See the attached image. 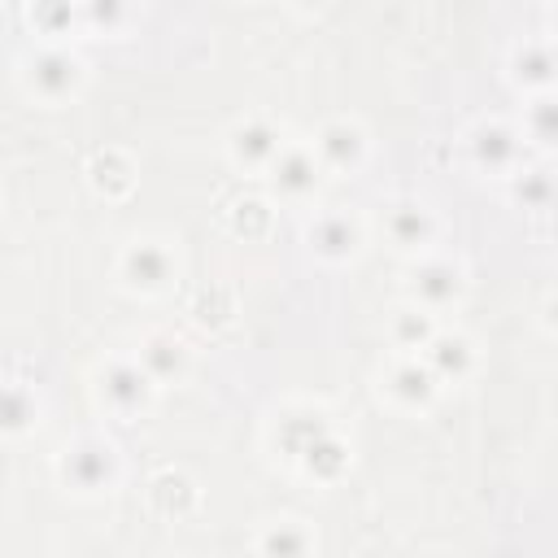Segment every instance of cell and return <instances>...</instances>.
Wrapping results in <instances>:
<instances>
[{
  "mask_svg": "<svg viewBox=\"0 0 558 558\" xmlns=\"http://www.w3.org/2000/svg\"><path fill=\"white\" fill-rule=\"evenodd\" d=\"M118 475H122V458H118L113 440H105V436H96V432L70 440V445L61 449V458H57V480H61L70 493H78V497H100V493H109V488L118 484Z\"/></svg>",
  "mask_w": 558,
  "mask_h": 558,
  "instance_id": "obj_1",
  "label": "cell"
},
{
  "mask_svg": "<svg viewBox=\"0 0 558 558\" xmlns=\"http://www.w3.org/2000/svg\"><path fill=\"white\" fill-rule=\"evenodd\" d=\"M113 275H118V283H122L126 292L157 296V292H166V288L179 279V253L170 248V240L140 235V240H131V244L118 253Z\"/></svg>",
  "mask_w": 558,
  "mask_h": 558,
  "instance_id": "obj_2",
  "label": "cell"
},
{
  "mask_svg": "<svg viewBox=\"0 0 558 558\" xmlns=\"http://www.w3.org/2000/svg\"><path fill=\"white\" fill-rule=\"evenodd\" d=\"M22 83L31 96L61 105L83 87V57L65 44H44L22 61Z\"/></svg>",
  "mask_w": 558,
  "mask_h": 558,
  "instance_id": "obj_3",
  "label": "cell"
},
{
  "mask_svg": "<svg viewBox=\"0 0 558 558\" xmlns=\"http://www.w3.org/2000/svg\"><path fill=\"white\" fill-rule=\"evenodd\" d=\"M462 148H466V161L484 174H514L523 166V135L519 126H510L506 118H480L466 126L462 135Z\"/></svg>",
  "mask_w": 558,
  "mask_h": 558,
  "instance_id": "obj_4",
  "label": "cell"
},
{
  "mask_svg": "<svg viewBox=\"0 0 558 558\" xmlns=\"http://www.w3.org/2000/svg\"><path fill=\"white\" fill-rule=\"evenodd\" d=\"M310 153H314V161H318L323 174H357L366 166L371 140H366V126L357 118H327L314 131Z\"/></svg>",
  "mask_w": 558,
  "mask_h": 558,
  "instance_id": "obj_5",
  "label": "cell"
},
{
  "mask_svg": "<svg viewBox=\"0 0 558 558\" xmlns=\"http://www.w3.org/2000/svg\"><path fill=\"white\" fill-rule=\"evenodd\" d=\"M153 392H157V384L140 371L135 357H113V362H105V366L96 371V397H100V405H105L109 414H118V418L144 414L148 401H153Z\"/></svg>",
  "mask_w": 558,
  "mask_h": 558,
  "instance_id": "obj_6",
  "label": "cell"
},
{
  "mask_svg": "<svg viewBox=\"0 0 558 558\" xmlns=\"http://www.w3.org/2000/svg\"><path fill=\"white\" fill-rule=\"evenodd\" d=\"M405 292H410V305H418V310H427V314L449 310V305H458L462 292H466V270H462L458 262H449V257H423V262L410 270Z\"/></svg>",
  "mask_w": 558,
  "mask_h": 558,
  "instance_id": "obj_7",
  "label": "cell"
},
{
  "mask_svg": "<svg viewBox=\"0 0 558 558\" xmlns=\"http://www.w3.org/2000/svg\"><path fill=\"white\" fill-rule=\"evenodd\" d=\"M384 231H388V240H392L397 253L427 257L432 244H436V235H440V218H436L432 205H423V201H414V196H401V201L388 205Z\"/></svg>",
  "mask_w": 558,
  "mask_h": 558,
  "instance_id": "obj_8",
  "label": "cell"
},
{
  "mask_svg": "<svg viewBox=\"0 0 558 558\" xmlns=\"http://www.w3.org/2000/svg\"><path fill=\"white\" fill-rule=\"evenodd\" d=\"M283 144H288L283 131H279L270 118H262V113L240 118V122L227 131V157H231L240 170H262V174H266Z\"/></svg>",
  "mask_w": 558,
  "mask_h": 558,
  "instance_id": "obj_9",
  "label": "cell"
},
{
  "mask_svg": "<svg viewBox=\"0 0 558 558\" xmlns=\"http://www.w3.org/2000/svg\"><path fill=\"white\" fill-rule=\"evenodd\" d=\"M266 179H270V187H275V196H279V201L301 205V201H310V196L318 192L323 170H318V161H314L310 144H283V148H279V157L270 161Z\"/></svg>",
  "mask_w": 558,
  "mask_h": 558,
  "instance_id": "obj_10",
  "label": "cell"
},
{
  "mask_svg": "<svg viewBox=\"0 0 558 558\" xmlns=\"http://www.w3.org/2000/svg\"><path fill=\"white\" fill-rule=\"evenodd\" d=\"M305 244L318 262H349L362 248V222L344 209H323L314 214V222L305 227Z\"/></svg>",
  "mask_w": 558,
  "mask_h": 558,
  "instance_id": "obj_11",
  "label": "cell"
},
{
  "mask_svg": "<svg viewBox=\"0 0 558 558\" xmlns=\"http://www.w3.org/2000/svg\"><path fill=\"white\" fill-rule=\"evenodd\" d=\"M418 357H423V366L436 375V384L445 388V384H462V379L475 371L480 349H475V340H471L466 331H436Z\"/></svg>",
  "mask_w": 558,
  "mask_h": 558,
  "instance_id": "obj_12",
  "label": "cell"
},
{
  "mask_svg": "<svg viewBox=\"0 0 558 558\" xmlns=\"http://www.w3.org/2000/svg\"><path fill=\"white\" fill-rule=\"evenodd\" d=\"M510 78L527 96H541L554 87V39L549 35H523L510 48Z\"/></svg>",
  "mask_w": 558,
  "mask_h": 558,
  "instance_id": "obj_13",
  "label": "cell"
},
{
  "mask_svg": "<svg viewBox=\"0 0 558 558\" xmlns=\"http://www.w3.org/2000/svg\"><path fill=\"white\" fill-rule=\"evenodd\" d=\"M135 362H140V371L161 388V384H174V379L187 375L192 353H187V344H183L174 331H148V336L140 340Z\"/></svg>",
  "mask_w": 558,
  "mask_h": 558,
  "instance_id": "obj_14",
  "label": "cell"
},
{
  "mask_svg": "<svg viewBox=\"0 0 558 558\" xmlns=\"http://www.w3.org/2000/svg\"><path fill=\"white\" fill-rule=\"evenodd\" d=\"M384 392L392 397V405L401 410H427L440 397L436 375L423 366V357H397L384 375Z\"/></svg>",
  "mask_w": 558,
  "mask_h": 558,
  "instance_id": "obj_15",
  "label": "cell"
},
{
  "mask_svg": "<svg viewBox=\"0 0 558 558\" xmlns=\"http://www.w3.org/2000/svg\"><path fill=\"white\" fill-rule=\"evenodd\" d=\"M253 554L257 558H314L318 554V536L310 532L305 519H270V523L257 527Z\"/></svg>",
  "mask_w": 558,
  "mask_h": 558,
  "instance_id": "obj_16",
  "label": "cell"
},
{
  "mask_svg": "<svg viewBox=\"0 0 558 558\" xmlns=\"http://www.w3.org/2000/svg\"><path fill=\"white\" fill-rule=\"evenodd\" d=\"M436 331H440V327H436V314H427V310H418V305H410V301L388 314V340H392V349H397L401 357H418Z\"/></svg>",
  "mask_w": 558,
  "mask_h": 558,
  "instance_id": "obj_17",
  "label": "cell"
},
{
  "mask_svg": "<svg viewBox=\"0 0 558 558\" xmlns=\"http://www.w3.org/2000/svg\"><path fill=\"white\" fill-rule=\"evenodd\" d=\"M39 423V397L22 379H0V436H26Z\"/></svg>",
  "mask_w": 558,
  "mask_h": 558,
  "instance_id": "obj_18",
  "label": "cell"
},
{
  "mask_svg": "<svg viewBox=\"0 0 558 558\" xmlns=\"http://www.w3.org/2000/svg\"><path fill=\"white\" fill-rule=\"evenodd\" d=\"M296 466H301L305 475H314V480H336V475L349 466V440H344L336 427H327L323 436H314V440L296 453Z\"/></svg>",
  "mask_w": 558,
  "mask_h": 558,
  "instance_id": "obj_19",
  "label": "cell"
},
{
  "mask_svg": "<svg viewBox=\"0 0 558 558\" xmlns=\"http://www.w3.org/2000/svg\"><path fill=\"white\" fill-rule=\"evenodd\" d=\"M148 501H153L157 514L179 519V514H187V510L196 506V480H192L187 471L166 466V471H157V475L148 480Z\"/></svg>",
  "mask_w": 558,
  "mask_h": 558,
  "instance_id": "obj_20",
  "label": "cell"
},
{
  "mask_svg": "<svg viewBox=\"0 0 558 558\" xmlns=\"http://www.w3.org/2000/svg\"><path fill=\"white\" fill-rule=\"evenodd\" d=\"M87 179H92V187L100 192V196H126L131 192V183H135V161L122 153V148H105V153H96L92 161H87Z\"/></svg>",
  "mask_w": 558,
  "mask_h": 558,
  "instance_id": "obj_21",
  "label": "cell"
},
{
  "mask_svg": "<svg viewBox=\"0 0 558 558\" xmlns=\"http://www.w3.org/2000/svg\"><path fill=\"white\" fill-rule=\"evenodd\" d=\"M523 140H532L536 148H554L558 140V105H554V92H541L523 105V126H519Z\"/></svg>",
  "mask_w": 558,
  "mask_h": 558,
  "instance_id": "obj_22",
  "label": "cell"
},
{
  "mask_svg": "<svg viewBox=\"0 0 558 558\" xmlns=\"http://www.w3.org/2000/svg\"><path fill=\"white\" fill-rule=\"evenodd\" d=\"M510 196H514V205H523V209H549V201H554V179H549V166H519L514 174H510Z\"/></svg>",
  "mask_w": 558,
  "mask_h": 558,
  "instance_id": "obj_23",
  "label": "cell"
},
{
  "mask_svg": "<svg viewBox=\"0 0 558 558\" xmlns=\"http://www.w3.org/2000/svg\"><path fill=\"white\" fill-rule=\"evenodd\" d=\"M327 427H331V423H327L318 410H305V414H283V418L275 423V440H279V445H283V453L296 462V453H301V449H305L314 436H323Z\"/></svg>",
  "mask_w": 558,
  "mask_h": 558,
  "instance_id": "obj_24",
  "label": "cell"
},
{
  "mask_svg": "<svg viewBox=\"0 0 558 558\" xmlns=\"http://www.w3.org/2000/svg\"><path fill=\"white\" fill-rule=\"evenodd\" d=\"M227 222L235 235H266L270 231V205L266 201H235Z\"/></svg>",
  "mask_w": 558,
  "mask_h": 558,
  "instance_id": "obj_25",
  "label": "cell"
},
{
  "mask_svg": "<svg viewBox=\"0 0 558 558\" xmlns=\"http://www.w3.org/2000/svg\"><path fill=\"white\" fill-rule=\"evenodd\" d=\"M31 22H39L48 35H61L74 22V9H65V4H57V9H31Z\"/></svg>",
  "mask_w": 558,
  "mask_h": 558,
  "instance_id": "obj_26",
  "label": "cell"
},
{
  "mask_svg": "<svg viewBox=\"0 0 558 558\" xmlns=\"http://www.w3.org/2000/svg\"><path fill=\"white\" fill-rule=\"evenodd\" d=\"M118 17H122L118 4H92V9H87V22H92V26H113Z\"/></svg>",
  "mask_w": 558,
  "mask_h": 558,
  "instance_id": "obj_27",
  "label": "cell"
}]
</instances>
